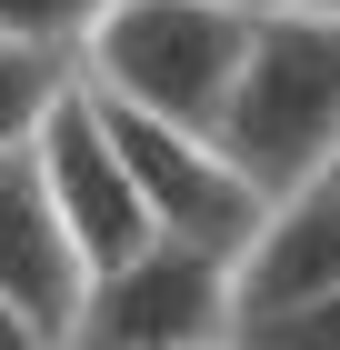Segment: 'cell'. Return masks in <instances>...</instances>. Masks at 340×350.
Wrapping results in <instances>:
<instances>
[{
  "label": "cell",
  "instance_id": "cell-9",
  "mask_svg": "<svg viewBox=\"0 0 340 350\" xmlns=\"http://www.w3.org/2000/svg\"><path fill=\"white\" fill-rule=\"evenodd\" d=\"M101 21H110V0H0V40L51 51V60H80V40Z\"/></svg>",
  "mask_w": 340,
  "mask_h": 350
},
{
  "label": "cell",
  "instance_id": "cell-5",
  "mask_svg": "<svg viewBox=\"0 0 340 350\" xmlns=\"http://www.w3.org/2000/svg\"><path fill=\"white\" fill-rule=\"evenodd\" d=\"M30 170H40V200H51L80 280H101V270H120L131 250H151L140 190H131V170H120V150H110L101 110L80 100V81L51 100V120H40V140H30Z\"/></svg>",
  "mask_w": 340,
  "mask_h": 350
},
{
  "label": "cell",
  "instance_id": "cell-2",
  "mask_svg": "<svg viewBox=\"0 0 340 350\" xmlns=\"http://www.w3.org/2000/svg\"><path fill=\"white\" fill-rule=\"evenodd\" d=\"M240 51H250V10H220V0H110V21L80 40L70 81L110 110H140V120H170V131H200L220 120L240 81Z\"/></svg>",
  "mask_w": 340,
  "mask_h": 350
},
{
  "label": "cell",
  "instance_id": "cell-12",
  "mask_svg": "<svg viewBox=\"0 0 340 350\" xmlns=\"http://www.w3.org/2000/svg\"><path fill=\"white\" fill-rule=\"evenodd\" d=\"M270 10H311V21H340V0H270Z\"/></svg>",
  "mask_w": 340,
  "mask_h": 350
},
{
  "label": "cell",
  "instance_id": "cell-13",
  "mask_svg": "<svg viewBox=\"0 0 340 350\" xmlns=\"http://www.w3.org/2000/svg\"><path fill=\"white\" fill-rule=\"evenodd\" d=\"M220 10H250V21H261V10H270V0H220Z\"/></svg>",
  "mask_w": 340,
  "mask_h": 350
},
{
  "label": "cell",
  "instance_id": "cell-14",
  "mask_svg": "<svg viewBox=\"0 0 340 350\" xmlns=\"http://www.w3.org/2000/svg\"><path fill=\"white\" fill-rule=\"evenodd\" d=\"M330 190H340V150H330Z\"/></svg>",
  "mask_w": 340,
  "mask_h": 350
},
{
  "label": "cell",
  "instance_id": "cell-3",
  "mask_svg": "<svg viewBox=\"0 0 340 350\" xmlns=\"http://www.w3.org/2000/svg\"><path fill=\"white\" fill-rule=\"evenodd\" d=\"M60 350H231V260L181 241L131 250L120 270L80 280Z\"/></svg>",
  "mask_w": 340,
  "mask_h": 350
},
{
  "label": "cell",
  "instance_id": "cell-11",
  "mask_svg": "<svg viewBox=\"0 0 340 350\" xmlns=\"http://www.w3.org/2000/svg\"><path fill=\"white\" fill-rule=\"evenodd\" d=\"M0 350H60V330H40L30 310H10V300H0Z\"/></svg>",
  "mask_w": 340,
  "mask_h": 350
},
{
  "label": "cell",
  "instance_id": "cell-8",
  "mask_svg": "<svg viewBox=\"0 0 340 350\" xmlns=\"http://www.w3.org/2000/svg\"><path fill=\"white\" fill-rule=\"evenodd\" d=\"M60 90H70V60L0 40V161L40 140V120H51V100H60Z\"/></svg>",
  "mask_w": 340,
  "mask_h": 350
},
{
  "label": "cell",
  "instance_id": "cell-6",
  "mask_svg": "<svg viewBox=\"0 0 340 350\" xmlns=\"http://www.w3.org/2000/svg\"><path fill=\"white\" fill-rule=\"evenodd\" d=\"M340 291V190H290L270 200L250 250L231 260V340L250 321H280V310H311V300Z\"/></svg>",
  "mask_w": 340,
  "mask_h": 350
},
{
  "label": "cell",
  "instance_id": "cell-7",
  "mask_svg": "<svg viewBox=\"0 0 340 350\" xmlns=\"http://www.w3.org/2000/svg\"><path fill=\"white\" fill-rule=\"evenodd\" d=\"M0 300L30 310L40 330H70V310H80V260H70V241H60L51 200H40L30 150L0 161Z\"/></svg>",
  "mask_w": 340,
  "mask_h": 350
},
{
  "label": "cell",
  "instance_id": "cell-4",
  "mask_svg": "<svg viewBox=\"0 0 340 350\" xmlns=\"http://www.w3.org/2000/svg\"><path fill=\"white\" fill-rule=\"evenodd\" d=\"M80 100H90V90H80ZM90 110H101L110 150H120V170H131V190H140L151 241L210 250V260H240V250H250V230H261L270 200L240 180L200 131H170V120H140V110H110V100H90Z\"/></svg>",
  "mask_w": 340,
  "mask_h": 350
},
{
  "label": "cell",
  "instance_id": "cell-1",
  "mask_svg": "<svg viewBox=\"0 0 340 350\" xmlns=\"http://www.w3.org/2000/svg\"><path fill=\"white\" fill-rule=\"evenodd\" d=\"M210 150L261 200H290V190L330 180V150H340V21L261 10L250 51H240V81L220 100V120H210Z\"/></svg>",
  "mask_w": 340,
  "mask_h": 350
},
{
  "label": "cell",
  "instance_id": "cell-10",
  "mask_svg": "<svg viewBox=\"0 0 340 350\" xmlns=\"http://www.w3.org/2000/svg\"><path fill=\"white\" fill-rule=\"evenodd\" d=\"M231 350H340V291L311 310H280V321H250Z\"/></svg>",
  "mask_w": 340,
  "mask_h": 350
}]
</instances>
